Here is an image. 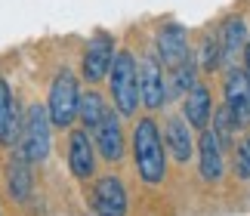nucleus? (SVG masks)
<instances>
[{"label": "nucleus", "instance_id": "obj_1", "mask_svg": "<svg viewBox=\"0 0 250 216\" xmlns=\"http://www.w3.org/2000/svg\"><path fill=\"white\" fill-rule=\"evenodd\" d=\"M133 164L142 182L161 185L167 176V149L161 139V127L151 117H142L133 127Z\"/></svg>", "mask_w": 250, "mask_h": 216}, {"label": "nucleus", "instance_id": "obj_2", "mask_svg": "<svg viewBox=\"0 0 250 216\" xmlns=\"http://www.w3.org/2000/svg\"><path fill=\"white\" fill-rule=\"evenodd\" d=\"M108 90L111 102L118 108V117H133L139 108V68L133 53H114L108 68Z\"/></svg>", "mask_w": 250, "mask_h": 216}, {"label": "nucleus", "instance_id": "obj_3", "mask_svg": "<svg viewBox=\"0 0 250 216\" xmlns=\"http://www.w3.org/2000/svg\"><path fill=\"white\" fill-rule=\"evenodd\" d=\"M16 149L25 154L31 164H43L50 158V149H53V124L46 117V105L34 102L25 108L22 114V133H19V142Z\"/></svg>", "mask_w": 250, "mask_h": 216}, {"label": "nucleus", "instance_id": "obj_4", "mask_svg": "<svg viewBox=\"0 0 250 216\" xmlns=\"http://www.w3.org/2000/svg\"><path fill=\"white\" fill-rule=\"evenodd\" d=\"M78 99H81V86H78V77H74L68 68L59 71L50 84V99H46V117H50L53 127H71L78 121Z\"/></svg>", "mask_w": 250, "mask_h": 216}, {"label": "nucleus", "instance_id": "obj_5", "mask_svg": "<svg viewBox=\"0 0 250 216\" xmlns=\"http://www.w3.org/2000/svg\"><path fill=\"white\" fill-rule=\"evenodd\" d=\"M90 210L93 216H127L130 198L127 185L118 176H99L90 189Z\"/></svg>", "mask_w": 250, "mask_h": 216}, {"label": "nucleus", "instance_id": "obj_6", "mask_svg": "<svg viewBox=\"0 0 250 216\" xmlns=\"http://www.w3.org/2000/svg\"><path fill=\"white\" fill-rule=\"evenodd\" d=\"M223 96H226V108L232 114V121L238 127H250V77L244 68L232 65L226 71Z\"/></svg>", "mask_w": 250, "mask_h": 216}, {"label": "nucleus", "instance_id": "obj_7", "mask_svg": "<svg viewBox=\"0 0 250 216\" xmlns=\"http://www.w3.org/2000/svg\"><path fill=\"white\" fill-rule=\"evenodd\" d=\"M139 99L146 108L158 111V108L167 105V74H164V65L158 62V56H146L139 65Z\"/></svg>", "mask_w": 250, "mask_h": 216}, {"label": "nucleus", "instance_id": "obj_8", "mask_svg": "<svg viewBox=\"0 0 250 216\" xmlns=\"http://www.w3.org/2000/svg\"><path fill=\"white\" fill-rule=\"evenodd\" d=\"M93 145H96V154H102V161H111L118 164L124 158V149H127V139H124V127H121V117L108 111L102 117L99 127H93Z\"/></svg>", "mask_w": 250, "mask_h": 216}, {"label": "nucleus", "instance_id": "obj_9", "mask_svg": "<svg viewBox=\"0 0 250 216\" xmlns=\"http://www.w3.org/2000/svg\"><path fill=\"white\" fill-rule=\"evenodd\" d=\"M31 161L25 158L19 149H13L6 161V192L16 204H28L34 194V170H31Z\"/></svg>", "mask_w": 250, "mask_h": 216}, {"label": "nucleus", "instance_id": "obj_10", "mask_svg": "<svg viewBox=\"0 0 250 216\" xmlns=\"http://www.w3.org/2000/svg\"><path fill=\"white\" fill-rule=\"evenodd\" d=\"M111 59H114V43L108 34H99L93 37L90 46L83 50L81 59V71H83V81L86 84H99L108 77V68H111Z\"/></svg>", "mask_w": 250, "mask_h": 216}, {"label": "nucleus", "instance_id": "obj_11", "mask_svg": "<svg viewBox=\"0 0 250 216\" xmlns=\"http://www.w3.org/2000/svg\"><path fill=\"white\" fill-rule=\"evenodd\" d=\"M68 170L74 179H90L96 173V145L83 127H74L68 136Z\"/></svg>", "mask_w": 250, "mask_h": 216}, {"label": "nucleus", "instance_id": "obj_12", "mask_svg": "<svg viewBox=\"0 0 250 216\" xmlns=\"http://www.w3.org/2000/svg\"><path fill=\"white\" fill-rule=\"evenodd\" d=\"M198 170L204 182H219L226 173V151L210 127H204L198 133Z\"/></svg>", "mask_w": 250, "mask_h": 216}, {"label": "nucleus", "instance_id": "obj_13", "mask_svg": "<svg viewBox=\"0 0 250 216\" xmlns=\"http://www.w3.org/2000/svg\"><path fill=\"white\" fill-rule=\"evenodd\" d=\"M155 43H158V62L164 68H176L179 62L188 59V34H186V28L176 25V22L161 28Z\"/></svg>", "mask_w": 250, "mask_h": 216}, {"label": "nucleus", "instance_id": "obj_14", "mask_svg": "<svg viewBox=\"0 0 250 216\" xmlns=\"http://www.w3.org/2000/svg\"><path fill=\"white\" fill-rule=\"evenodd\" d=\"M210 114H213V99H210V90L204 84H195L186 93V102H182V121L195 130H204Z\"/></svg>", "mask_w": 250, "mask_h": 216}, {"label": "nucleus", "instance_id": "obj_15", "mask_svg": "<svg viewBox=\"0 0 250 216\" xmlns=\"http://www.w3.org/2000/svg\"><path fill=\"white\" fill-rule=\"evenodd\" d=\"M164 142H167L170 158H176L179 164H188L191 154H195V139L188 133V124L176 114L167 117V124H164Z\"/></svg>", "mask_w": 250, "mask_h": 216}, {"label": "nucleus", "instance_id": "obj_16", "mask_svg": "<svg viewBox=\"0 0 250 216\" xmlns=\"http://www.w3.org/2000/svg\"><path fill=\"white\" fill-rule=\"evenodd\" d=\"M108 111H111V108H108V102H105L102 93H96V90L81 93V99H78V117H81V124H83L86 133H90L93 127H99L102 117L108 114Z\"/></svg>", "mask_w": 250, "mask_h": 216}, {"label": "nucleus", "instance_id": "obj_17", "mask_svg": "<svg viewBox=\"0 0 250 216\" xmlns=\"http://www.w3.org/2000/svg\"><path fill=\"white\" fill-rule=\"evenodd\" d=\"M216 41L219 46H223V56H235L238 50H244V43H247V25H244V19H226V25H223V31L216 34Z\"/></svg>", "mask_w": 250, "mask_h": 216}, {"label": "nucleus", "instance_id": "obj_18", "mask_svg": "<svg viewBox=\"0 0 250 216\" xmlns=\"http://www.w3.org/2000/svg\"><path fill=\"white\" fill-rule=\"evenodd\" d=\"M198 84V65L191 62V56L186 62H179L176 68H170V77H167V96H186L191 86Z\"/></svg>", "mask_w": 250, "mask_h": 216}, {"label": "nucleus", "instance_id": "obj_19", "mask_svg": "<svg viewBox=\"0 0 250 216\" xmlns=\"http://www.w3.org/2000/svg\"><path fill=\"white\" fill-rule=\"evenodd\" d=\"M19 133H22V108H19V102L13 99L9 108H6V114H3V121H0V145L16 149Z\"/></svg>", "mask_w": 250, "mask_h": 216}, {"label": "nucleus", "instance_id": "obj_20", "mask_svg": "<svg viewBox=\"0 0 250 216\" xmlns=\"http://www.w3.org/2000/svg\"><path fill=\"white\" fill-rule=\"evenodd\" d=\"M235 133H238V124L232 121V114H229V108H216L213 111V136L219 139V145H223V151L226 149H232V142H235Z\"/></svg>", "mask_w": 250, "mask_h": 216}, {"label": "nucleus", "instance_id": "obj_21", "mask_svg": "<svg viewBox=\"0 0 250 216\" xmlns=\"http://www.w3.org/2000/svg\"><path fill=\"white\" fill-rule=\"evenodd\" d=\"M223 46H219L216 37H204V43H201V53H198V68H204V71H216L219 65H223Z\"/></svg>", "mask_w": 250, "mask_h": 216}, {"label": "nucleus", "instance_id": "obj_22", "mask_svg": "<svg viewBox=\"0 0 250 216\" xmlns=\"http://www.w3.org/2000/svg\"><path fill=\"white\" fill-rule=\"evenodd\" d=\"M235 176L238 179H250V133L235 145Z\"/></svg>", "mask_w": 250, "mask_h": 216}, {"label": "nucleus", "instance_id": "obj_23", "mask_svg": "<svg viewBox=\"0 0 250 216\" xmlns=\"http://www.w3.org/2000/svg\"><path fill=\"white\" fill-rule=\"evenodd\" d=\"M9 102H13V90H9L6 77H0V121H3V114H6Z\"/></svg>", "mask_w": 250, "mask_h": 216}, {"label": "nucleus", "instance_id": "obj_24", "mask_svg": "<svg viewBox=\"0 0 250 216\" xmlns=\"http://www.w3.org/2000/svg\"><path fill=\"white\" fill-rule=\"evenodd\" d=\"M244 71H247V77H250V41L244 43Z\"/></svg>", "mask_w": 250, "mask_h": 216}, {"label": "nucleus", "instance_id": "obj_25", "mask_svg": "<svg viewBox=\"0 0 250 216\" xmlns=\"http://www.w3.org/2000/svg\"><path fill=\"white\" fill-rule=\"evenodd\" d=\"M0 216H3V210H0Z\"/></svg>", "mask_w": 250, "mask_h": 216}]
</instances>
